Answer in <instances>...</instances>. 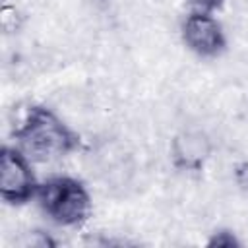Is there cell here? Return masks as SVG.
<instances>
[{"label":"cell","instance_id":"1","mask_svg":"<svg viewBox=\"0 0 248 248\" xmlns=\"http://www.w3.org/2000/svg\"><path fill=\"white\" fill-rule=\"evenodd\" d=\"M12 140L33 163H52L81 149V136L43 105L25 108L12 130Z\"/></svg>","mask_w":248,"mask_h":248},{"label":"cell","instance_id":"2","mask_svg":"<svg viewBox=\"0 0 248 248\" xmlns=\"http://www.w3.org/2000/svg\"><path fill=\"white\" fill-rule=\"evenodd\" d=\"M43 213L58 227H79L91 215V194L74 176H52L41 182L37 198Z\"/></svg>","mask_w":248,"mask_h":248},{"label":"cell","instance_id":"3","mask_svg":"<svg viewBox=\"0 0 248 248\" xmlns=\"http://www.w3.org/2000/svg\"><path fill=\"white\" fill-rule=\"evenodd\" d=\"M41 182L35 176L33 161L17 145L0 149V198L8 205H25L37 198Z\"/></svg>","mask_w":248,"mask_h":248},{"label":"cell","instance_id":"4","mask_svg":"<svg viewBox=\"0 0 248 248\" xmlns=\"http://www.w3.org/2000/svg\"><path fill=\"white\" fill-rule=\"evenodd\" d=\"M180 37L186 48L200 58H215L227 48V35L213 12L192 10L180 25Z\"/></svg>","mask_w":248,"mask_h":248},{"label":"cell","instance_id":"5","mask_svg":"<svg viewBox=\"0 0 248 248\" xmlns=\"http://www.w3.org/2000/svg\"><path fill=\"white\" fill-rule=\"evenodd\" d=\"M170 163L184 172H200L213 153L211 138L198 128H186L170 140Z\"/></svg>","mask_w":248,"mask_h":248},{"label":"cell","instance_id":"6","mask_svg":"<svg viewBox=\"0 0 248 248\" xmlns=\"http://www.w3.org/2000/svg\"><path fill=\"white\" fill-rule=\"evenodd\" d=\"M209 246H223V248H232V246H238V238L231 232V231H215L211 234V238L207 240Z\"/></svg>","mask_w":248,"mask_h":248},{"label":"cell","instance_id":"7","mask_svg":"<svg viewBox=\"0 0 248 248\" xmlns=\"http://www.w3.org/2000/svg\"><path fill=\"white\" fill-rule=\"evenodd\" d=\"M190 4L194 6V10H202V12H215L223 6V0H190Z\"/></svg>","mask_w":248,"mask_h":248}]
</instances>
